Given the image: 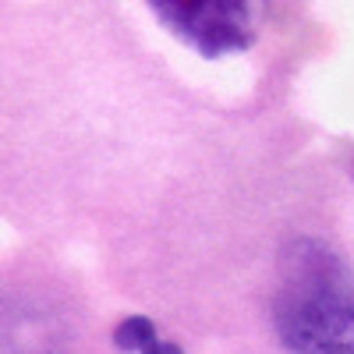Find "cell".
<instances>
[{
    "label": "cell",
    "instance_id": "obj_3",
    "mask_svg": "<svg viewBox=\"0 0 354 354\" xmlns=\"http://www.w3.org/2000/svg\"><path fill=\"white\" fill-rule=\"evenodd\" d=\"M113 344L121 347V351H138V354H145L153 344H156V326L145 315H131V319H124L121 326L113 330Z\"/></svg>",
    "mask_w": 354,
    "mask_h": 354
},
{
    "label": "cell",
    "instance_id": "obj_1",
    "mask_svg": "<svg viewBox=\"0 0 354 354\" xmlns=\"http://www.w3.org/2000/svg\"><path fill=\"white\" fill-rule=\"evenodd\" d=\"M273 326L298 354H354V290L315 273L277 298Z\"/></svg>",
    "mask_w": 354,
    "mask_h": 354
},
{
    "label": "cell",
    "instance_id": "obj_4",
    "mask_svg": "<svg viewBox=\"0 0 354 354\" xmlns=\"http://www.w3.org/2000/svg\"><path fill=\"white\" fill-rule=\"evenodd\" d=\"M145 354H181V347H177V344H160V340H156Z\"/></svg>",
    "mask_w": 354,
    "mask_h": 354
},
{
    "label": "cell",
    "instance_id": "obj_2",
    "mask_svg": "<svg viewBox=\"0 0 354 354\" xmlns=\"http://www.w3.org/2000/svg\"><path fill=\"white\" fill-rule=\"evenodd\" d=\"M149 8L177 39L213 61L255 43L270 0H149Z\"/></svg>",
    "mask_w": 354,
    "mask_h": 354
}]
</instances>
